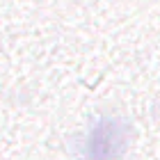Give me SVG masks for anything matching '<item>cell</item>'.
Here are the masks:
<instances>
[{
    "mask_svg": "<svg viewBox=\"0 0 160 160\" xmlns=\"http://www.w3.org/2000/svg\"><path fill=\"white\" fill-rule=\"evenodd\" d=\"M130 142V128L119 117H98L80 142V160H121Z\"/></svg>",
    "mask_w": 160,
    "mask_h": 160,
    "instance_id": "obj_1",
    "label": "cell"
}]
</instances>
